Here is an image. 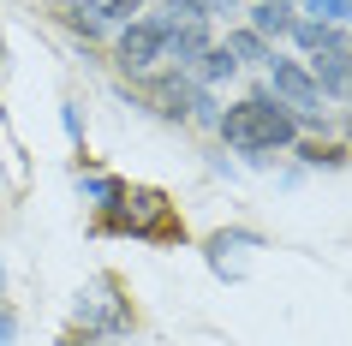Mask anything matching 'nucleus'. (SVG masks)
I'll return each mask as SVG.
<instances>
[{
  "label": "nucleus",
  "mask_w": 352,
  "mask_h": 346,
  "mask_svg": "<svg viewBox=\"0 0 352 346\" xmlns=\"http://www.w3.org/2000/svg\"><path fill=\"white\" fill-rule=\"evenodd\" d=\"M60 12H84V19H96L102 30L108 24H131L149 12V0H60Z\"/></svg>",
  "instance_id": "7"
},
{
  "label": "nucleus",
  "mask_w": 352,
  "mask_h": 346,
  "mask_svg": "<svg viewBox=\"0 0 352 346\" xmlns=\"http://www.w3.org/2000/svg\"><path fill=\"white\" fill-rule=\"evenodd\" d=\"M263 72H269V84H263V90L275 96L280 108H293V113H322V90H316V78L305 72V60H280V54H275Z\"/></svg>",
  "instance_id": "5"
},
{
  "label": "nucleus",
  "mask_w": 352,
  "mask_h": 346,
  "mask_svg": "<svg viewBox=\"0 0 352 346\" xmlns=\"http://www.w3.org/2000/svg\"><path fill=\"white\" fill-rule=\"evenodd\" d=\"M113 66H120L131 84L167 72V30L149 19V12H144V19H131V24H120V36H113Z\"/></svg>",
  "instance_id": "4"
},
{
  "label": "nucleus",
  "mask_w": 352,
  "mask_h": 346,
  "mask_svg": "<svg viewBox=\"0 0 352 346\" xmlns=\"http://www.w3.org/2000/svg\"><path fill=\"white\" fill-rule=\"evenodd\" d=\"M340 102H346V108H352V78H346V96H340Z\"/></svg>",
  "instance_id": "19"
},
{
  "label": "nucleus",
  "mask_w": 352,
  "mask_h": 346,
  "mask_svg": "<svg viewBox=\"0 0 352 346\" xmlns=\"http://www.w3.org/2000/svg\"><path fill=\"white\" fill-rule=\"evenodd\" d=\"M251 245H263L257 233H209L204 239V257H209V269L221 274L227 269V251H251Z\"/></svg>",
  "instance_id": "14"
},
{
  "label": "nucleus",
  "mask_w": 352,
  "mask_h": 346,
  "mask_svg": "<svg viewBox=\"0 0 352 346\" xmlns=\"http://www.w3.org/2000/svg\"><path fill=\"white\" fill-rule=\"evenodd\" d=\"M149 19L162 24V30H179V24H209V12H204V0H162Z\"/></svg>",
  "instance_id": "12"
},
{
  "label": "nucleus",
  "mask_w": 352,
  "mask_h": 346,
  "mask_svg": "<svg viewBox=\"0 0 352 346\" xmlns=\"http://www.w3.org/2000/svg\"><path fill=\"white\" fill-rule=\"evenodd\" d=\"M215 131H221V144H227V149H239L251 167H269L280 149H293V144H298V113H293V108H280L269 90H251V96H239L233 108H221Z\"/></svg>",
  "instance_id": "1"
},
{
  "label": "nucleus",
  "mask_w": 352,
  "mask_h": 346,
  "mask_svg": "<svg viewBox=\"0 0 352 346\" xmlns=\"http://www.w3.org/2000/svg\"><path fill=\"white\" fill-rule=\"evenodd\" d=\"M346 149H352V120H346Z\"/></svg>",
  "instance_id": "20"
},
{
  "label": "nucleus",
  "mask_w": 352,
  "mask_h": 346,
  "mask_svg": "<svg viewBox=\"0 0 352 346\" xmlns=\"http://www.w3.org/2000/svg\"><path fill=\"white\" fill-rule=\"evenodd\" d=\"M280 6H293V0H280Z\"/></svg>",
  "instance_id": "21"
},
{
  "label": "nucleus",
  "mask_w": 352,
  "mask_h": 346,
  "mask_svg": "<svg viewBox=\"0 0 352 346\" xmlns=\"http://www.w3.org/2000/svg\"><path fill=\"white\" fill-rule=\"evenodd\" d=\"M293 149H298V162H305V167H352V149L334 144V138H322V144L311 138V144H293Z\"/></svg>",
  "instance_id": "13"
},
{
  "label": "nucleus",
  "mask_w": 352,
  "mask_h": 346,
  "mask_svg": "<svg viewBox=\"0 0 352 346\" xmlns=\"http://www.w3.org/2000/svg\"><path fill=\"white\" fill-rule=\"evenodd\" d=\"M78 185H84V197L96 209H113V203L126 197V180H113V173H78Z\"/></svg>",
  "instance_id": "15"
},
{
  "label": "nucleus",
  "mask_w": 352,
  "mask_h": 346,
  "mask_svg": "<svg viewBox=\"0 0 352 346\" xmlns=\"http://www.w3.org/2000/svg\"><path fill=\"white\" fill-rule=\"evenodd\" d=\"M12 334H19V316L0 305V346H12Z\"/></svg>",
  "instance_id": "17"
},
{
  "label": "nucleus",
  "mask_w": 352,
  "mask_h": 346,
  "mask_svg": "<svg viewBox=\"0 0 352 346\" xmlns=\"http://www.w3.org/2000/svg\"><path fill=\"white\" fill-rule=\"evenodd\" d=\"M215 30L209 24H179V30H167V72H191V60L204 54Z\"/></svg>",
  "instance_id": "8"
},
{
  "label": "nucleus",
  "mask_w": 352,
  "mask_h": 346,
  "mask_svg": "<svg viewBox=\"0 0 352 346\" xmlns=\"http://www.w3.org/2000/svg\"><path fill=\"white\" fill-rule=\"evenodd\" d=\"M305 6V19L316 24H340V30H352V0H298Z\"/></svg>",
  "instance_id": "16"
},
{
  "label": "nucleus",
  "mask_w": 352,
  "mask_h": 346,
  "mask_svg": "<svg viewBox=\"0 0 352 346\" xmlns=\"http://www.w3.org/2000/svg\"><path fill=\"white\" fill-rule=\"evenodd\" d=\"M144 96H149V108L162 113V120H173V126H209V131H215V120H221L215 90H204L191 72H155V78H144Z\"/></svg>",
  "instance_id": "3"
},
{
  "label": "nucleus",
  "mask_w": 352,
  "mask_h": 346,
  "mask_svg": "<svg viewBox=\"0 0 352 346\" xmlns=\"http://www.w3.org/2000/svg\"><path fill=\"white\" fill-rule=\"evenodd\" d=\"M60 120H66V131H72V138H84V120H78V102H66V108H60Z\"/></svg>",
  "instance_id": "18"
},
{
  "label": "nucleus",
  "mask_w": 352,
  "mask_h": 346,
  "mask_svg": "<svg viewBox=\"0 0 352 346\" xmlns=\"http://www.w3.org/2000/svg\"><path fill=\"white\" fill-rule=\"evenodd\" d=\"M72 323L78 328H66V346H102V340H113V334H131V328H138L131 299H120V274H96L90 292H78Z\"/></svg>",
  "instance_id": "2"
},
{
  "label": "nucleus",
  "mask_w": 352,
  "mask_h": 346,
  "mask_svg": "<svg viewBox=\"0 0 352 346\" xmlns=\"http://www.w3.org/2000/svg\"><path fill=\"white\" fill-rule=\"evenodd\" d=\"M251 30H257L263 42H280L287 30H293V6H280V0H257V6H251Z\"/></svg>",
  "instance_id": "11"
},
{
  "label": "nucleus",
  "mask_w": 352,
  "mask_h": 346,
  "mask_svg": "<svg viewBox=\"0 0 352 346\" xmlns=\"http://www.w3.org/2000/svg\"><path fill=\"white\" fill-rule=\"evenodd\" d=\"M287 36L305 48V54H352V30H340V24H316V19H293V30Z\"/></svg>",
  "instance_id": "6"
},
{
  "label": "nucleus",
  "mask_w": 352,
  "mask_h": 346,
  "mask_svg": "<svg viewBox=\"0 0 352 346\" xmlns=\"http://www.w3.org/2000/svg\"><path fill=\"white\" fill-rule=\"evenodd\" d=\"M191 78H197L204 90H215V84H227V78H239V60L227 54V42H209L204 54L191 60Z\"/></svg>",
  "instance_id": "9"
},
{
  "label": "nucleus",
  "mask_w": 352,
  "mask_h": 346,
  "mask_svg": "<svg viewBox=\"0 0 352 346\" xmlns=\"http://www.w3.org/2000/svg\"><path fill=\"white\" fill-rule=\"evenodd\" d=\"M227 54L239 60V72H245V66H269L275 60V42H263L251 24H239V30H227Z\"/></svg>",
  "instance_id": "10"
}]
</instances>
